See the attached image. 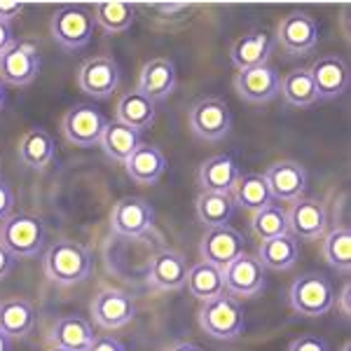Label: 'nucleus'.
I'll use <instances>...</instances> for the list:
<instances>
[{
    "mask_svg": "<svg viewBox=\"0 0 351 351\" xmlns=\"http://www.w3.org/2000/svg\"><path fill=\"white\" fill-rule=\"evenodd\" d=\"M87 351H127L124 344L112 335H94Z\"/></svg>",
    "mask_w": 351,
    "mask_h": 351,
    "instance_id": "obj_39",
    "label": "nucleus"
},
{
    "mask_svg": "<svg viewBox=\"0 0 351 351\" xmlns=\"http://www.w3.org/2000/svg\"><path fill=\"white\" fill-rule=\"evenodd\" d=\"M190 295L197 298L199 302L213 300L225 293V279H223V269L216 267L211 263H197L195 267L188 269V279H185Z\"/></svg>",
    "mask_w": 351,
    "mask_h": 351,
    "instance_id": "obj_30",
    "label": "nucleus"
},
{
    "mask_svg": "<svg viewBox=\"0 0 351 351\" xmlns=\"http://www.w3.org/2000/svg\"><path fill=\"white\" fill-rule=\"evenodd\" d=\"M239 176V167L230 155H216L202 164L197 178H199L202 192H225V195H230Z\"/></svg>",
    "mask_w": 351,
    "mask_h": 351,
    "instance_id": "obj_24",
    "label": "nucleus"
},
{
    "mask_svg": "<svg viewBox=\"0 0 351 351\" xmlns=\"http://www.w3.org/2000/svg\"><path fill=\"white\" fill-rule=\"evenodd\" d=\"M324 258L332 269L347 271L351 269V230L335 228L324 234Z\"/></svg>",
    "mask_w": 351,
    "mask_h": 351,
    "instance_id": "obj_35",
    "label": "nucleus"
},
{
    "mask_svg": "<svg viewBox=\"0 0 351 351\" xmlns=\"http://www.w3.org/2000/svg\"><path fill=\"white\" fill-rule=\"evenodd\" d=\"M342 351H351V342H344V347H342Z\"/></svg>",
    "mask_w": 351,
    "mask_h": 351,
    "instance_id": "obj_48",
    "label": "nucleus"
},
{
    "mask_svg": "<svg viewBox=\"0 0 351 351\" xmlns=\"http://www.w3.org/2000/svg\"><path fill=\"white\" fill-rule=\"evenodd\" d=\"M337 302H339V311H342V314L349 319V314H351V284H349V281L344 284L342 293L337 295Z\"/></svg>",
    "mask_w": 351,
    "mask_h": 351,
    "instance_id": "obj_43",
    "label": "nucleus"
},
{
    "mask_svg": "<svg viewBox=\"0 0 351 351\" xmlns=\"http://www.w3.org/2000/svg\"><path fill=\"white\" fill-rule=\"evenodd\" d=\"M49 351H71V349H61V347H52Z\"/></svg>",
    "mask_w": 351,
    "mask_h": 351,
    "instance_id": "obj_49",
    "label": "nucleus"
},
{
    "mask_svg": "<svg viewBox=\"0 0 351 351\" xmlns=\"http://www.w3.org/2000/svg\"><path fill=\"white\" fill-rule=\"evenodd\" d=\"M309 75L314 80L316 99L319 101H332L342 96L349 87V66L342 56L326 54L319 56L309 66Z\"/></svg>",
    "mask_w": 351,
    "mask_h": 351,
    "instance_id": "obj_11",
    "label": "nucleus"
},
{
    "mask_svg": "<svg viewBox=\"0 0 351 351\" xmlns=\"http://www.w3.org/2000/svg\"><path fill=\"white\" fill-rule=\"evenodd\" d=\"M251 232L260 241L274 239V237L288 234V218L286 211L279 204H269V206L260 208L251 218Z\"/></svg>",
    "mask_w": 351,
    "mask_h": 351,
    "instance_id": "obj_36",
    "label": "nucleus"
},
{
    "mask_svg": "<svg viewBox=\"0 0 351 351\" xmlns=\"http://www.w3.org/2000/svg\"><path fill=\"white\" fill-rule=\"evenodd\" d=\"M14 211V192L5 180H0V223L8 220Z\"/></svg>",
    "mask_w": 351,
    "mask_h": 351,
    "instance_id": "obj_38",
    "label": "nucleus"
},
{
    "mask_svg": "<svg viewBox=\"0 0 351 351\" xmlns=\"http://www.w3.org/2000/svg\"><path fill=\"white\" fill-rule=\"evenodd\" d=\"M19 160L26 164L28 169H36V171H45L56 157V145L45 129H31L21 136L19 141Z\"/></svg>",
    "mask_w": 351,
    "mask_h": 351,
    "instance_id": "obj_27",
    "label": "nucleus"
},
{
    "mask_svg": "<svg viewBox=\"0 0 351 351\" xmlns=\"http://www.w3.org/2000/svg\"><path fill=\"white\" fill-rule=\"evenodd\" d=\"M115 115L117 122L127 124L136 132H143V129H150L152 122H155V101H150L138 89H129L117 101Z\"/></svg>",
    "mask_w": 351,
    "mask_h": 351,
    "instance_id": "obj_25",
    "label": "nucleus"
},
{
    "mask_svg": "<svg viewBox=\"0 0 351 351\" xmlns=\"http://www.w3.org/2000/svg\"><path fill=\"white\" fill-rule=\"evenodd\" d=\"M167 351H204V349L197 347V344H192V342H173Z\"/></svg>",
    "mask_w": 351,
    "mask_h": 351,
    "instance_id": "obj_45",
    "label": "nucleus"
},
{
    "mask_svg": "<svg viewBox=\"0 0 351 351\" xmlns=\"http://www.w3.org/2000/svg\"><path fill=\"white\" fill-rule=\"evenodd\" d=\"M16 40H14V31H12V24L8 21H0V56L8 52Z\"/></svg>",
    "mask_w": 351,
    "mask_h": 351,
    "instance_id": "obj_41",
    "label": "nucleus"
},
{
    "mask_svg": "<svg viewBox=\"0 0 351 351\" xmlns=\"http://www.w3.org/2000/svg\"><path fill=\"white\" fill-rule=\"evenodd\" d=\"M152 8L157 10V12H164V14H173V12H183L188 5L185 3H155Z\"/></svg>",
    "mask_w": 351,
    "mask_h": 351,
    "instance_id": "obj_44",
    "label": "nucleus"
},
{
    "mask_svg": "<svg viewBox=\"0 0 351 351\" xmlns=\"http://www.w3.org/2000/svg\"><path fill=\"white\" fill-rule=\"evenodd\" d=\"M0 351H12V344H10V337L5 332H0Z\"/></svg>",
    "mask_w": 351,
    "mask_h": 351,
    "instance_id": "obj_46",
    "label": "nucleus"
},
{
    "mask_svg": "<svg viewBox=\"0 0 351 351\" xmlns=\"http://www.w3.org/2000/svg\"><path fill=\"white\" fill-rule=\"evenodd\" d=\"M288 304L300 316H324L335 304V288L330 279L321 271H307V274L298 276L288 288Z\"/></svg>",
    "mask_w": 351,
    "mask_h": 351,
    "instance_id": "obj_2",
    "label": "nucleus"
},
{
    "mask_svg": "<svg viewBox=\"0 0 351 351\" xmlns=\"http://www.w3.org/2000/svg\"><path fill=\"white\" fill-rule=\"evenodd\" d=\"M127 176L138 185H152L162 178V173L167 171V157L157 145L141 143L138 148L132 152L127 162H124Z\"/></svg>",
    "mask_w": 351,
    "mask_h": 351,
    "instance_id": "obj_21",
    "label": "nucleus"
},
{
    "mask_svg": "<svg viewBox=\"0 0 351 351\" xmlns=\"http://www.w3.org/2000/svg\"><path fill=\"white\" fill-rule=\"evenodd\" d=\"M40 73V54L33 45L14 43L0 56V82L12 87H26Z\"/></svg>",
    "mask_w": 351,
    "mask_h": 351,
    "instance_id": "obj_10",
    "label": "nucleus"
},
{
    "mask_svg": "<svg viewBox=\"0 0 351 351\" xmlns=\"http://www.w3.org/2000/svg\"><path fill=\"white\" fill-rule=\"evenodd\" d=\"M5 101H8V89H5V82H0V110H3Z\"/></svg>",
    "mask_w": 351,
    "mask_h": 351,
    "instance_id": "obj_47",
    "label": "nucleus"
},
{
    "mask_svg": "<svg viewBox=\"0 0 351 351\" xmlns=\"http://www.w3.org/2000/svg\"><path fill=\"white\" fill-rule=\"evenodd\" d=\"M94 339V330L82 316L68 314L56 319V324L52 326V332H49V342L54 347L61 349H71V351H87L89 344Z\"/></svg>",
    "mask_w": 351,
    "mask_h": 351,
    "instance_id": "obj_26",
    "label": "nucleus"
},
{
    "mask_svg": "<svg viewBox=\"0 0 351 351\" xmlns=\"http://www.w3.org/2000/svg\"><path fill=\"white\" fill-rule=\"evenodd\" d=\"M199 328L213 339H237L246 328L243 307L232 295H218L206 300L199 307Z\"/></svg>",
    "mask_w": 351,
    "mask_h": 351,
    "instance_id": "obj_3",
    "label": "nucleus"
},
{
    "mask_svg": "<svg viewBox=\"0 0 351 351\" xmlns=\"http://www.w3.org/2000/svg\"><path fill=\"white\" fill-rule=\"evenodd\" d=\"M276 43L293 56L314 52V47L319 45V24L307 12L286 14L276 26Z\"/></svg>",
    "mask_w": 351,
    "mask_h": 351,
    "instance_id": "obj_8",
    "label": "nucleus"
},
{
    "mask_svg": "<svg viewBox=\"0 0 351 351\" xmlns=\"http://www.w3.org/2000/svg\"><path fill=\"white\" fill-rule=\"evenodd\" d=\"M134 16H136L134 5L120 3V0H112V3H96L94 5L96 26H101L106 33H110V36L129 31L132 24H134Z\"/></svg>",
    "mask_w": 351,
    "mask_h": 351,
    "instance_id": "obj_34",
    "label": "nucleus"
},
{
    "mask_svg": "<svg viewBox=\"0 0 351 351\" xmlns=\"http://www.w3.org/2000/svg\"><path fill=\"white\" fill-rule=\"evenodd\" d=\"M120 84V66L110 56L87 59L77 71V87L94 99H108Z\"/></svg>",
    "mask_w": 351,
    "mask_h": 351,
    "instance_id": "obj_14",
    "label": "nucleus"
},
{
    "mask_svg": "<svg viewBox=\"0 0 351 351\" xmlns=\"http://www.w3.org/2000/svg\"><path fill=\"white\" fill-rule=\"evenodd\" d=\"M0 243L14 258H36L45 243L43 220L28 213H12L0 223Z\"/></svg>",
    "mask_w": 351,
    "mask_h": 351,
    "instance_id": "obj_5",
    "label": "nucleus"
},
{
    "mask_svg": "<svg viewBox=\"0 0 351 351\" xmlns=\"http://www.w3.org/2000/svg\"><path fill=\"white\" fill-rule=\"evenodd\" d=\"M223 279L225 291H230L232 295L253 298L265 288V267L256 256L241 253L223 269Z\"/></svg>",
    "mask_w": 351,
    "mask_h": 351,
    "instance_id": "obj_17",
    "label": "nucleus"
},
{
    "mask_svg": "<svg viewBox=\"0 0 351 351\" xmlns=\"http://www.w3.org/2000/svg\"><path fill=\"white\" fill-rule=\"evenodd\" d=\"M24 3H16V0H0V21H12L14 16L21 14Z\"/></svg>",
    "mask_w": 351,
    "mask_h": 351,
    "instance_id": "obj_40",
    "label": "nucleus"
},
{
    "mask_svg": "<svg viewBox=\"0 0 351 351\" xmlns=\"http://www.w3.org/2000/svg\"><path fill=\"white\" fill-rule=\"evenodd\" d=\"M188 260L178 251H164L155 253L148 265V284L155 291H178L185 286L188 279Z\"/></svg>",
    "mask_w": 351,
    "mask_h": 351,
    "instance_id": "obj_19",
    "label": "nucleus"
},
{
    "mask_svg": "<svg viewBox=\"0 0 351 351\" xmlns=\"http://www.w3.org/2000/svg\"><path fill=\"white\" fill-rule=\"evenodd\" d=\"M195 213L197 220L206 225L208 230L223 228V225L230 223L232 213H234V199L225 192H202L195 202Z\"/></svg>",
    "mask_w": 351,
    "mask_h": 351,
    "instance_id": "obj_32",
    "label": "nucleus"
},
{
    "mask_svg": "<svg viewBox=\"0 0 351 351\" xmlns=\"http://www.w3.org/2000/svg\"><path fill=\"white\" fill-rule=\"evenodd\" d=\"M99 145L112 162L124 164L129 157H132V152L141 145V132H136V129L127 127V124H122L117 120L108 122V127H106L104 136H101Z\"/></svg>",
    "mask_w": 351,
    "mask_h": 351,
    "instance_id": "obj_31",
    "label": "nucleus"
},
{
    "mask_svg": "<svg viewBox=\"0 0 351 351\" xmlns=\"http://www.w3.org/2000/svg\"><path fill=\"white\" fill-rule=\"evenodd\" d=\"M288 218V232L295 239L304 241H316L326 234V206L319 199H298L291 204V208L286 211Z\"/></svg>",
    "mask_w": 351,
    "mask_h": 351,
    "instance_id": "obj_16",
    "label": "nucleus"
},
{
    "mask_svg": "<svg viewBox=\"0 0 351 351\" xmlns=\"http://www.w3.org/2000/svg\"><path fill=\"white\" fill-rule=\"evenodd\" d=\"M230 195H232V199H234V206L239 204L241 208H246V211H251V213L274 204V197H271L269 185L263 173H241L239 178H237Z\"/></svg>",
    "mask_w": 351,
    "mask_h": 351,
    "instance_id": "obj_28",
    "label": "nucleus"
},
{
    "mask_svg": "<svg viewBox=\"0 0 351 351\" xmlns=\"http://www.w3.org/2000/svg\"><path fill=\"white\" fill-rule=\"evenodd\" d=\"M14 256L12 253L8 251V248L3 246V243H0V281L5 279V276L10 274V271H12V267H14Z\"/></svg>",
    "mask_w": 351,
    "mask_h": 351,
    "instance_id": "obj_42",
    "label": "nucleus"
},
{
    "mask_svg": "<svg viewBox=\"0 0 351 351\" xmlns=\"http://www.w3.org/2000/svg\"><path fill=\"white\" fill-rule=\"evenodd\" d=\"M92 316L106 330H117L134 321L136 304L129 293L115 291V288H101L92 300Z\"/></svg>",
    "mask_w": 351,
    "mask_h": 351,
    "instance_id": "obj_9",
    "label": "nucleus"
},
{
    "mask_svg": "<svg viewBox=\"0 0 351 351\" xmlns=\"http://www.w3.org/2000/svg\"><path fill=\"white\" fill-rule=\"evenodd\" d=\"M281 96L286 99L288 106H295V108H309L316 101V89L314 80L309 75V68H293L288 71V75L281 80Z\"/></svg>",
    "mask_w": 351,
    "mask_h": 351,
    "instance_id": "obj_33",
    "label": "nucleus"
},
{
    "mask_svg": "<svg viewBox=\"0 0 351 351\" xmlns=\"http://www.w3.org/2000/svg\"><path fill=\"white\" fill-rule=\"evenodd\" d=\"M43 269L49 281L59 286L82 284L92 274V256L82 243L56 239L43 256Z\"/></svg>",
    "mask_w": 351,
    "mask_h": 351,
    "instance_id": "obj_1",
    "label": "nucleus"
},
{
    "mask_svg": "<svg viewBox=\"0 0 351 351\" xmlns=\"http://www.w3.org/2000/svg\"><path fill=\"white\" fill-rule=\"evenodd\" d=\"M246 248V241L243 237L230 225H223V228H211L206 230V234L202 237L199 243V256L204 263H211L216 267L225 269L232 260H237Z\"/></svg>",
    "mask_w": 351,
    "mask_h": 351,
    "instance_id": "obj_13",
    "label": "nucleus"
},
{
    "mask_svg": "<svg viewBox=\"0 0 351 351\" xmlns=\"http://www.w3.org/2000/svg\"><path fill=\"white\" fill-rule=\"evenodd\" d=\"M190 129L197 138L202 141H220L225 138L232 127V112L225 99L218 96H204V99L195 101L188 112Z\"/></svg>",
    "mask_w": 351,
    "mask_h": 351,
    "instance_id": "obj_6",
    "label": "nucleus"
},
{
    "mask_svg": "<svg viewBox=\"0 0 351 351\" xmlns=\"http://www.w3.org/2000/svg\"><path fill=\"white\" fill-rule=\"evenodd\" d=\"M271 47H274V40H271V36L265 28L263 31H251L232 45L230 59L237 71H248V68L267 64L271 56Z\"/></svg>",
    "mask_w": 351,
    "mask_h": 351,
    "instance_id": "obj_20",
    "label": "nucleus"
},
{
    "mask_svg": "<svg viewBox=\"0 0 351 351\" xmlns=\"http://www.w3.org/2000/svg\"><path fill=\"white\" fill-rule=\"evenodd\" d=\"M155 223V211L145 199L138 197H124L112 206L110 228L120 237H143Z\"/></svg>",
    "mask_w": 351,
    "mask_h": 351,
    "instance_id": "obj_15",
    "label": "nucleus"
},
{
    "mask_svg": "<svg viewBox=\"0 0 351 351\" xmlns=\"http://www.w3.org/2000/svg\"><path fill=\"white\" fill-rule=\"evenodd\" d=\"M286 351H330L328 342L319 335H300L288 344Z\"/></svg>",
    "mask_w": 351,
    "mask_h": 351,
    "instance_id": "obj_37",
    "label": "nucleus"
},
{
    "mask_svg": "<svg viewBox=\"0 0 351 351\" xmlns=\"http://www.w3.org/2000/svg\"><path fill=\"white\" fill-rule=\"evenodd\" d=\"M260 265L269 269H291L300 258V241L288 232V234L274 237V239H265L258 246Z\"/></svg>",
    "mask_w": 351,
    "mask_h": 351,
    "instance_id": "obj_29",
    "label": "nucleus"
},
{
    "mask_svg": "<svg viewBox=\"0 0 351 351\" xmlns=\"http://www.w3.org/2000/svg\"><path fill=\"white\" fill-rule=\"evenodd\" d=\"M108 120L99 108L89 104H77L66 110L64 120H61V132L68 143L77 145V148H94L101 143Z\"/></svg>",
    "mask_w": 351,
    "mask_h": 351,
    "instance_id": "obj_7",
    "label": "nucleus"
},
{
    "mask_svg": "<svg viewBox=\"0 0 351 351\" xmlns=\"http://www.w3.org/2000/svg\"><path fill=\"white\" fill-rule=\"evenodd\" d=\"M36 328V307L24 298L0 300V332L10 339H21Z\"/></svg>",
    "mask_w": 351,
    "mask_h": 351,
    "instance_id": "obj_22",
    "label": "nucleus"
},
{
    "mask_svg": "<svg viewBox=\"0 0 351 351\" xmlns=\"http://www.w3.org/2000/svg\"><path fill=\"white\" fill-rule=\"evenodd\" d=\"M265 180L269 185L271 197L279 202H298L307 190V171L302 164L293 160L274 162L265 171Z\"/></svg>",
    "mask_w": 351,
    "mask_h": 351,
    "instance_id": "obj_18",
    "label": "nucleus"
},
{
    "mask_svg": "<svg viewBox=\"0 0 351 351\" xmlns=\"http://www.w3.org/2000/svg\"><path fill=\"white\" fill-rule=\"evenodd\" d=\"M94 14L80 5H61L54 10L52 21H49V31L59 47L75 52L84 47L94 36Z\"/></svg>",
    "mask_w": 351,
    "mask_h": 351,
    "instance_id": "obj_4",
    "label": "nucleus"
},
{
    "mask_svg": "<svg viewBox=\"0 0 351 351\" xmlns=\"http://www.w3.org/2000/svg\"><path fill=\"white\" fill-rule=\"evenodd\" d=\"M234 89L241 101L253 106H263L274 99L281 89V77L269 64L239 71L234 75Z\"/></svg>",
    "mask_w": 351,
    "mask_h": 351,
    "instance_id": "obj_12",
    "label": "nucleus"
},
{
    "mask_svg": "<svg viewBox=\"0 0 351 351\" xmlns=\"http://www.w3.org/2000/svg\"><path fill=\"white\" fill-rule=\"evenodd\" d=\"M176 87V68L169 59H152L143 66L138 75V92L150 101H162Z\"/></svg>",
    "mask_w": 351,
    "mask_h": 351,
    "instance_id": "obj_23",
    "label": "nucleus"
}]
</instances>
